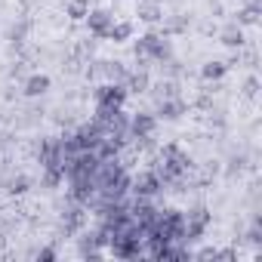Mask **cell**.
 <instances>
[{
	"instance_id": "6da1fadb",
	"label": "cell",
	"mask_w": 262,
	"mask_h": 262,
	"mask_svg": "<svg viewBox=\"0 0 262 262\" xmlns=\"http://www.w3.org/2000/svg\"><path fill=\"white\" fill-rule=\"evenodd\" d=\"M136 56L164 62V59H170V40L167 37H158V34H145V37L136 40Z\"/></svg>"
},
{
	"instance_id": "7a4b0ae2",
	"label": "cell",
	"mask_w": 262,
	"mask_h": 262,
	"mask_svg": "<svg viewBox=\"0 0 262 262\" xmlns=\"http://www.w3.org/2000/svg\"><path fill=\"white\" fill-rule=\"evenodd\" d=\"M126 99V86L123 83H105L96 90V105L99 108H120Z\"/></svg>"
},
{
	"instance_id": "3957f363",
	"label": "cell",
	"mask_w": 262,
	"mask_h": 262,
	"mask_svg": "<svg viewBox=\"0 0 262 262\" xmlns=\"http://www.w3.org/2000/svg\"><path fill=\"white\" fill-rule=\"evenodd\" d=\"M126 126H129V133H133V136H139V139H151V136H155V129H158V117H155V114H136Z\"/></svg>"
},
{
	"instance_id": "277c9868",
	"label": "cell",
	"mask_w": 262,
	"mask_h": 262,
	"mask_svg": "<svg viewBox=\"0 0 262 262\" xmlns=\"http://www.w3.org/2000/svg\"><path fill=\"white\" fill-rule=\"evenodd\" d=\"M129 185H133L136 198H151V194H158V188H161V176H158V173H139Z\"/></svg>"
},
{
	"instance_id": "5b68a950",
	"label": "cell",
	"mask_w": 262,
	"mask_h": 262,
	"mask_svg": "<svg viewBox=\"0 0 262 262\" xmlns=\"http://www.w3.org/2000/svg\"><path fill=\"white\" fill-rule=\"evenodd\" d=\"M111 22H114V16H111L108 10H90V13H86V25H90V31H93L96 37H105L108 28H111Z\"/></svg>"
},
{
	"instance_id": "8992f818",
	"label": "cell",
	"mask_w": 262,
	"mask_h": 262,
	"mask_svg": "<svg viewBox=\"0 0 262 262\" xmlns=\"http://www.w3.org/2000/svg\"><path fill=\"white\" fill-rule=\"evenodd\" d=\"M108 40H114V43H120V40H129L133 37V25L129 22H111V28H108V34H105Z\"/></svg>"
},
{
	"instance_id": "52a82bcc",
	"label": "cell",
	"mask_w": 262,
	"mask_h": 262,
	"mask_svg": "<svg viewBox=\"0 0 262 262\" xmlns=\"http://www.w3.org/2000/svg\"><path fill=\"white\" fill-rule=\"evenodd\" d=\"M50 90V77L47 74H34V77H28V83H25V93L28 96H43Z\"/></svg>"
},
{
	"instance_id": "ba28073f",
	"label": "cell",
	"mask_w": 262,
	"mask_h": 262,
	"mask_svg": "<svg viewBox=\"0 0 262 262\" xmlns=\"http://www.w3.org/2000/svg\"><path fill=\"white\" fill-rule=\"evenodd\" d=\"M139 16H142L145 22H158L164 13H161V7L155 4V0H139Z\"/></svg>"
},
{
	"instance_id": "9c48e42d",
	"label": "cell",
	"mask_w": 262,
	"mask_h": 262,
	"mask_svg": "<svg viewBox=\"0 0 262 262\" xmlns=\"http://www.w3.org/2000/svg\"><path fill=\"white\" fill-rule=\"evenodd\" d=\"M65 13H68L71 19H86V13H90V0H68Z\"/></svg>"
},
{
	"instance_id": "30bf717a",
	"label": "cell",
	"mask_w": 262,
	"mask_h": 262,
	"mask_svg": "<svg viewBox=\"0 0 262 262\" xmlns=\"http://www.w3.org/2000/svg\"><path fill=\"white\" fill-rule=\"evenodd\" d=\"M182 111H185V105H182V102H176V99L161 102V114H164V117H179Z\"/></svg>"
},
{
	"instance_id": "8fae6325",
	"label": "cell",
	"mask_w": 262,
	"mask_h": 262,
	"mask_svg": "<svg viewBox=\"0 0 262 262\" xmlns=\"http://www.w3.org/2000/svg\"><path fill=\"white\" fill-rule=\"evenodd\" d=\"M225 68H228V65H222V62H210V65H204V77H207V80H219V77L225 74Z\"/></svg>"
},
{
	"instance_id": "7c38bea8",
	"label": "cell",
	"mask_w": 262,
	"mask_h": 262,
	"mask_svg": "<svg viewBox=\"0 0 262 262\" xmlns=\"http://www.w3.org/2000/svg\"><path fill=\"white\" fill-rule=\"evenodd\" d=\"M28 185H31V182H28V176H19V179H13V188H10V191L22 194V191H28Z\"/></svg>"
},
{
	"instance_id": "4fadbf2b",
	"label": "cell",
	"mask_w": 262,
	"mask_h": 262,
	"mask_svg": "<svg viewBox=\"0 0 262 262\" xmlns=\"http://www.w3.org/2000/svg\"><path fill=\"white\" fill-rule=\"evenodd\" d=\"M241 22H247V25H253V22H256V4H253V7H247V10L241 13Z\"/></svg>"
},
{
	"instance_id": "5bb4252c",
	"label": "cell",
	"mask_w": 262,
	"mask_h": 262,
	"mask_svg": "<svg viewBox=\"0 0 262 262\" xmlns=\"http://www.w3.org/2000/svg\"><path fill=\"white\" fill-rule=\"evenodd\" d=\"M225 43H228V47H234V43H241V34H234V31H228V34H225Z\"/></svg>"
}]
</instances>
